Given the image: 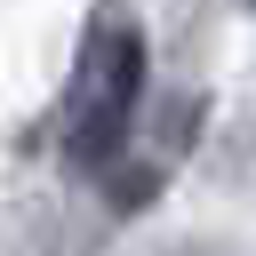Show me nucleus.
Here are the masks:
<instances>
[{
	"label": "nucleus",
	"instance_id": "1",
	"mask_svg": "<svg viewBox=\"0 0 256 256\" xmlns=\"http://www.w3.org/2000/svg\"><path fill=\"white\" fill-rule=\"evenodd\" d=\"M144 88H152L144 16L120 8V0H104V8L88 16V32H80L72 88H64V112H56V160H64V176L96 184V176L120 160L136 112H144Z\"/></svg>",
	"mask_w": 256,
	"mask_h": 256
},
{
	"label": "nucleus",
	"instance_id": "2",
	"mask_svg": "<svg viewBox=\"0 0 256 256\" xmlns=\"http://www.w3.org/2000/svg\"><path fill=\"white\" fill-rule=\"evenodd\" d=\"M200 128H208V96H200V88H168V96L152 104V120H136V128H128L120 160L96 176L104 216H112V224H128V216L160 208V192H168V176L184 168V152L200 144Z\"/></svg>",
	"mask_w": 256,
	"mask_h": 256
},
{
	"label": "nucleus",
	"instance_id": "3",
	"mask_svg": "<svg viewBox=\"0 0 256 256\" xmlns=\"http://www.w3.org/2000/svg\"><path fill=\"white\" fill-rule=\"evenodd\" d=\"M248 16H256V0H248Z\"/></svg>",
	"mask_w": 256,
	"mask_h": 256
}]
</instances>
